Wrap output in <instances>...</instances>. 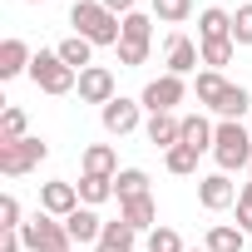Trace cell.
Returning a JSON list of instances; mask_svg holds the SVG:
<instances>
[{
	"instance_id": "cell-1",
	"label": "cell",
	"mask_w": 252,
	"mask_h": 252,
	"mask_svg": "<svg viewBox=\"0 0 252 252\" xmlns=\"http://www.w3.org/2000/svg\"><path fill=\"white\" fill-rule=\"evenodd\" d=\"M69 25L89 45H114L119 50V40H124V20L114 10H104L99 0H74V5H69Z\"/></svg>"
},
{
	"instance_id": "cell-2",
	"label": "cell",
	"mask_w": 252,
	"mask_h": 252,
	"mask_svg": "<svg viewBox=\"0 0 252 252\" xmlns=\"http://www.w3.org/2000/svg\"><path fill=\"white\" fill-rule=\"evenodd\" d=\"M213 158H218V173L252 168V134L242 129L237 119H222V124H218V134H213Z\"/></svg>"
},
{
	"instance_id": "cell-3",
	"label": "cell",
	"mask_w": 252,
	"mask_h": 252,
	"mask_svg": "<svg viewBox=\"0 0 252 252\" xmlns=\"http://www.w3.org/2000/svg\"><path fill=\"white\" fill-rule=\"evenodd\" d=\"M30 79H35V89H45V94H69V89H79V74L60 60V50H40V55L30 60Z\"/></svg>"
},
{
	"instance_id": "cell-4",
	"label": "cell",
	"mask_w": 252,
	"mask_h": 252,
	"mask_svg": "<svg viewBox=\"0 0 252 252\" xmlns=\"http://www.w3.org/2000/svg\"><path fill=\"white\" fill-rule=\"evenodd\" d=\"M50 158V144L45 139H20V144H0V173L5 178H25V173H35L40 163Z\"/></svg>"
},
{
	"instance_id": "cell-5",
	"label": "cell",
	"mask_w": 252,
	"mask_h": 252,
	"mask_svg": "<svg viewBox=\"0 0 252 252\" xmlns=\"http://www.w3.org/2000/svg\"><path fill=\"white\" fill-rule=\"evenodd\" d=\"M20 237H25L30 252H69V247H74L69 232H64V218H50V213H35V218L20 227Z\"/></svg>"
},
{
	"instance_id": "cell-6",
	"label": "cell",
	"mask_w": 252,
	"mask_h": 252,
	"mask_svg": "<svg viewBox=\"0 0 252 252\" xmlns=\"http://www.w3.org/2000/svg\"><path fill=\"white\" fill-rule=\"evenodd\" d=\"M183 94H188V84H183L178 74H158V79H149V84H144L139 104H144L149 114H173V109L183 104Z\"/></svg>"
},
{
	"instance_id": "cell-7",
	"label": "cell",
	"mask_w": 252,
	"mask_h": 252,
	"mask_svg": "<svg viewBox=\"0 0 252 252\" xmlns=\"http://www.w3.org/2000/svg\"><path fill=\"white\" fill-rule=\"evenodd\" d=\"M139 114H144V104L139 99H109L104 109H99V119H104V134H114V139H124V134H134L139 129Z\"/></svg>"
},
{
	"instance_id": "cell-8",
	"label": "cell",
	"mask_w": 252,
	"mask_h": 252,
	"mask_svg": "<svg viewBox=\"0 0 252 252\" xmlns=\"http://www.w3.org/2000/svg\"><path fill=\"white\" fill-rule=\"evenodd\" d=\"M163 64H168V74L183 79V74H193V69L203 64V50H198L183 30H173V35H168V50H163Z\"/></svg>"
},
{
	"instance_id": "cell-9",
	"label": "cell",
	"mask_w": 252,
	"mask_h": 252,
	"mask_svg": "<svg viewBox=\"0 0 252 252\" xmlns=\"http://www.w3.org/2000/svg\"><path fill=\"white\" fill-rule=\"evenodd\" d=\"M198 203H203L208 213H222V208L237 203V183H232L227 173H208V178H198Z\"/></svg>"
},
{
	"instance_id": "cell-10",
	"label": "cell",
	"mask_w": 252,
	"mask_h": 252,
	"mask_svg": "<svg viewBox=\"0 0 252 252\" xmlns=\"http://www.w3.org/2000/svg\"><path fill=\"white\" fill-rule=\"evenodd\" d=\"M109 99H119L114 94V74L104 69V64H89L84 74H79V104H109Z\"/></svg>"
},
{
	"instance_id": "cell-11",
	"label": "cell",
	"mask_w": 252,
	"mask_h": 252,
	"mask_svg": "<svg viewBox=\"0 0 252 252\" xmlns=\"http://www.w3.org/2000/svg\"><path fill=\"white\" fill-rule=\"evenodd\" d=\"M74 208H79V188H74V183L55 178V183L40 188V213H50V218H69Z\"/></svg>"
},
{
	"instance_id": "cell-12",
	"label": "cell",
	"mask_w": 252,
	"mask_h": 252,
	"mask_svg": "<svg viewBox=\"0 0 252 252\" xmlns=\"http://www.w3.org/2000/svg\"><path fill=\"white\" fill-rule=\"evenodd\" d=\"M64 232H69V242H74V247H84V242H99V237H104V218H99L94 208H84V203H79V208L64 218Z\"/></svg>"
},
{
	"instance_id": "cell-13",
	"label": "cell",
	"mask_w": 252,
	"mask_h": 252,
	"mask_svg": "<svg viewBox=\"0 0 252 252\" xmlns=\"http://www.w3.org/2000/svg\"><path fill=\"white\" fill-rule=\"evenodd\" d=\"M144 134H149L154 149L168 154L173 144H183V119H178V114H149V129H144Z\"/></svg>"
},
{
	"instance_id": "cell-14",
	"label": "cell",
	"mask_w": 252,
	"mask_h": 252,
	"mask_svg": "<svg viewBox=\"0 0 252 252\" xmlns=\"http://www.w3.org/2000/svg\"><path fill=\"white\" fill-rule=\"evenodd\" d=\"M119 218L129 222L134 232H154V227H158V208H154L149 193H144V198H129V203H119Z\"/></svg>"
},
{
	"instance_id": "cell-15",
	"label": "cell",
	"mask_w": 252,
	"mask_h": 252,
	"mask_svg": "<svg viewBox=\"0 0 252 252\" xmlns=\"http://www.w3.org/2000/svg\"><path fill=\"white\" fill-rule=\"evenodd\" d=\"M30 45L25 40H5L0 45V79H15V74H30Z\"/></svg>"
},
{
	"instance_id": "cell-16",
	"label": "cell",
	"mask_w": 252,
	"mask_h": 252,
	"mask_svg": "<svg viewBox=\"0 0 252 252\" xmlns=\"http://www.w3.org/2000/svg\"><path fill=\"white\" fill-rule=\"evenodd\" d=\"M134 247H139V232L124 222V218L119 222H104V237L94 242V252H134Z\"/></svg>"
},
{
	"instance_id": "cell-17",
	"label": "cell",
	"mask_w": 252,
	"mask_h": 252,
	"mask_svg": "<svg viewBox=\"0 0 252 252\" xmlns=\"http://www.w3.org/2000/svg\"><path fill=\"white\" fill-rule=\"evenodd\" d=\"M213 134H218V124H208L203 114H183V144H188V149L213 154Z\"/></svg>"
},
{
	"instance_id": "cell-18",
	"label": "cell",
	"mask_w": 252,
	"mask_h": 252,
	"mask_svg": "<svg viewBox=\"0 0 252 252\" xmlns=\"http://www.w3.org/2000/svg\"><path fill=\"white\" fill-rule=\"evenodd\" d=\"M203 40H232V15L218 10V5H208V10L198 15V45H203Z\"/></svg>"
},
{
	"instance_id": "cell-19",
	"label": "cell",
	"mask_w": 252,
	"mask_h": 252,
	"mask_svg": "<svg viewBox=\"0 0 252 252\" xmlns=\"http://www.w3.org/2000/svg\"><path fill=\"white\" fill-rule=\"evenodd\" d=\"M79 203L84 208H99V203H109L114 198V178H104V173H79Z\"/></svg>"
},
{
	"instance_id": "cell-20",
	"label": "cell",
	"mask_w": 252,
	"mask_h": 252,
	"mask_svg": "<svg viewBox=\"0 0 252 252\" xmlns=\"http://www.w3.org/2000/svg\"><path fill=\"white\" fill-rule=\"evenodd\" d=\"M242 242H247V232L237 222H213L208 227V252H242Z\"/></svg>"
},
{
	"instance_id": "cell-21",
	"label": "cell",
	"mask_w": 252,
	"mask_h": 252,
	"mask_svg": "<svg viewBox=\"0 0 252 252\" xmlns=\"http://www.w3.org/2000/svg\"><path fill=\"white\" fill-rule=\"evenodd\" d=\"M144 193H149V173H144V168H119V178H114V198H119V203L144 198Z\"/></svg>"
},
{
	"instance_id": "cell-22",
	"label": "cell",
	"mask_w": 252,
	"mask_h": 252,
	"mask_svg": "<svg viewBox=\"0 0 252 252\" xmlns=\"http://www.w3.org/2000/svg\"><path fill=\"white\" fill-rule=\"evenodd\" d=\"M25 109L20 104H5V109H0V144H20V139H30L25 134Z\"/></svg>"
},
{
	"instance_id": "cell-23",
	"label": "cell",
	"mask_w": 252,
	"mask_h": 252,
	"mask_svg": "<svg viewBox=\"0 0 252 252\" xmlns=\"http://www.w3.org/2000/svg\"><path fill=\"white\" fill-rule=\"evenodd\" d=\"M89 55H94V45H89L84 35H69V40H60V60H64L74 74H84V69H89Z\"/></svg>"
},
{
	"instance_id": "cell-24",
	"label": "cell",
	"mask_w": 252,
	"mask_h": 252,
	"mask_svg": "<svg viewBox=\"0 0 252 252\" xmlns=\"http://www.w3.org/2000/svg\"><path fill=\"white\" fill-rule=\"evenodd\" d=\"M193 94H198V104L218 109V99L227 94V79H222V69H203V74H198V84H193Z\"/></svg>"
},
{
	"instance_id": "cell-25",
	"label": "cell",
	"mask_w": 252,
	"mask_h": 252,
	"mask_svg": "<svg viewBox=\"0 0 252 252\" xmlns=\"http://www.w3.org/2000/svg\"><path fill=\"white\" fill-rule=\"evenodd\" d=\"M247 109H252V94H247L242 84H227V94L218 99V109H213V114H218V119H237V124H242V114H247Z\"/></svg>"
},
{
	"instance_id": "cell-26",
	"label": "cell",
	"mask_w": 252,
	"mask_h": 252,
	"mask_svg": "<svg viewBox=\"0 0 252 252\" xmlns=\"http://www.w3.org/2000/svg\"><path fill=\"white\" fill-rule=\"evenodd\" d=\"M84 173H104V178H119V158L109 144H89L84 149Z\"/></svg>"
},
{
	"instance_id": "cell-27",
	"label": "cell",
	"mask_w": 252,
	"mask_h": 252,
	"mask_svg": "<svg viewBox=\"0 0 252 252\" xmlns=\"http://www.w3.org/2000/svg\"><path fill=\"white\" fill-rule=\"evenodd\" d=\"M163 163H168V173L188 178V173H198V149H188V144H173V149L163 154Z\"/></svg>"
},
{
	"instance_id": "cell-28",
	"label": "cell",
	"mask_w": 252,
	"mask_h": 252,
	"mask_svg": "<svg viewBox=\"0 0 252 252\" xmlns=\"http://www.w3.org/2000/svg\"><path fill=\"white\" fill-rule=\"evenodd\" d=\"M193 15V0H154V20H163V25H183Z\"/></svg>"
},
{
	"instance_id": "cell-29",
	"label": "cell",
	"mask_w": 252,
	"mask_h": 252,
	"mask_svg": "<svg viewBox=\"0 0 252 252\" xmlns=\"http://www.w3.org/2000/svg\"><path fill=\"white\" fill-rule=\"evenodd\" d=\"M124 40H139V45H154V15H144V10L124 15Z\"/></svg>"
},
{
	"instance_id": "cell-30",
	"label": "cell",
	"mask_w": 252,
	"mask_h": 252,
	"mask_svg": "<svg viewBox=\"0 0 252 252\" xmlns=\"http://www.w3.org/2000/svg\"><path fill=\"white\" fill-rule=\"evenodd\" d=\"M198 50H203V64H208V69H222V64L232 60V50H237V45H232V40H203Z\"/></svg>"
},
{
	"instance_id": "cell-31",
	"label": "cell",
	"mask_w": 252,
	"mask_h": 252,
	"mask_svg": "<svg viewBox=\"0 0 252 252\" xmlns=\"http://www.w3.org/2000/svg\"><path fill=\"white\" fill-rule=\"evenodd\" d=\"M144 252H188V247H183V237L173 227H154L149 242H144Z\"/></svg>"
},
{
	"instance_id": "cell-32",
	"label": "cell",
	"mask_w": 252,
	"mask_h": 252,
	"mask_svg": "<svg viewBox=\"0 0 252 252\" xmlns=\"http://www.w3.org/2000/svg\"><path fill=\"white\" fill-rule=\"evenodd\" d=\"M119 64H124V69L149 64V45H139V40H119Z\"/></svg>"
},
{
	"instance_id": "cell-33",
	"label": "cell",
	"mask_w": 252,
	"mask_h": 252,
	"mask_svg": "<svg viewBox=\"0 0 252 252\" xmlns=\"http://www.w3.org/2000/svg\"><path fill=\"white\" fill-rule=\"evenodd\" d=\"M232 45H252V5H237V15H232Z\"/></svg>"
},
{
	"instance_id": "cell-34",
	"label": "cell",
	"mask_w": 252,
	"mask_h": 252,
	"mask_svg": "<svg viewBox=\"0 0 252 252\" xmlns=\"http://www.w3.org/2000/svg\"><path fill=\"white\" fill-rule=\"evenodd\" d=\"M0 227H25V213H20V198L15 193L0 198Z\"/></svg>"
},
{
	"instance_id": "cell-35",
	"label": "cell",
	"mask_w": 252,
	"mask_h": 252,
	"mask_svg": "<svg viewBox=\"0 0 252 252\" xmlns=\"http://www.w3.org/2000/svg\"><path fill=\"white\" fill-rule=\"evenodd\" d=\"M20 247H25L20 227H0V252H20Z\"/></svg>"
},
{
	"instance_id": "cell-36",
	"label": "cell",
	"mask_w": 252,
	"mask_h": 252,
	"mask_svg": "<svg viewBox=\"0 0 252 252\" xmlns=\"http://www.w3.org/2000/svg\"><path fill=\"white\" fill-rule=\"evenodd\" d=\"M99 5H104V10H114L119 20H124V15H134V0H99Z\"/></svg>"
},
{
	"instance_id": "cell-37",
	"label": "cell",
	"mask_w": 252,
	"mask_h": 252,
	"mask_svg": "<svg viewBox=\"0 0 252 252\" xmlns=\"http://www.w3.org/2000/svg\"><path fill=\"white\" fill-rule=\"evenodd\" d=\"M237 227L252 232V203H247V198H237Z\"/></svg>"
},
{
	"instance_id": "cell-38",
	"label": "cell",
	"mask_w": 252,
	"mask_h": 252,
	"mask_svg": "<svg viewBox=\"0 0 252 252\" xmlns=\"http://www.w3.org/2000/svg\"><path fill=\"white\" fill-rule=\"evenodd\" d=\"M237 198H247V203H252V178H247V183L237 188Z\"/></svg>"
},
{
	"instance_id": "cell-39",
	"label": "cell",
	"mask_w": 252,
	"mask_h": 252,
	"mask_svg": "<svg viewBox=\"0 0 252 252\" xmlns=\"http://www.w3.org/2000/svg\"><path fill=\"white\" fill-rule=\"evenodd\" d=\"M193 252H208V247H193Z\"/></svg>"
},
{
	"instance_id": "cell-40",
	"label": "cell",
	"mask_w": 252,
	"mask_h": 252,
	"mask_svg": "<svg viewBox=\"0 0 252 252\" xmlns=\"http://www.w3.org/2000/svg\"><path fill=\"white\" fill-rule=\"evenodd\" d=\"M30 5H40V0H30Z\"/></svg>"
},
{
	"instance_id": "cell-41",
	"label": "cell",
	"mask_w": 252,
	"mask_h": 252,
	"mask_svg": "<svg viewBox=\"0 0 252 252\" xmlns=\"http://www.w3.org/2000/svg\"><path fill=\"white\" fill-rule=\"evenodd\" d=\"M69 252H79V247H69Z\"/></svg>"
},
{
	"instance_id": "cell-42",
	"label": "cell",
	"mask_w": 252,
	"mask_h": 252,
	"mask_svg": "<svg viewBox=\"0 0 252 252\" xmlns=\"http://www.w3.org/2000/svg\"><path fill=\"white\" fill-rule=\"evenodd\" d=\"M247 173H252V168H247Z\"/></svg>"
}]
</instances>
